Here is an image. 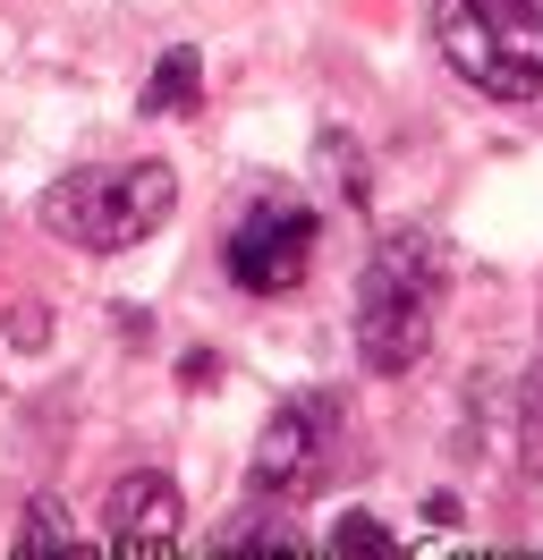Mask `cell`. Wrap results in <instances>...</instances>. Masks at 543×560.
Listing matches in <instances>:
<instances>
[{"instance_id":"cell-8","label":"cell","mask_w":543,"mask_h":560,"mask_svg":"<svg viewBox=\"0 0 543 560\" xmlns=\"http://www.w3.org/2000/svg\"><path fill=\"white\" fill-rule=\"evenodd\" d=\"M314 178H323L332 205H366V196H373V187H366V153H357L348 128H323V137H314Z\"/></svg>"},{"instance_id":"cell-1","label":"cell","mask_w":543,"mask_h":560,"mask_svg":"<svg viewBox=\"0 0 543 560\" xmlns=\"http://www.w3.org/2000/svg\"><path fill=\"white\" fill-rule=\"evenodd\" d=\"M434 306H441V246L425 230H382L357 280V357L373 374H416L434 349Z\"/></svg>"},{"instance_id":"cell-5","label":"cell","mask_w":543,"mask_h":560,"mask_svg":"<svg viewBox=\"0 0 543 560\" xmlns=\"http://www.w3.org/2000/svg\"><path fill=\"white\" fill-rule=\"evenodd\" d=\"M332 433H339V399H332V390H314V399H289V408L264 424L255 458H246V492H255V501H298V492L323 476V451H332Z\"/></svg>"},{"instance_id":"cell-2","label":"cell","mask_w":543,"mask_h":560,"mask_svg":"<svg viewBox=\"0 0 543 560\" xmlns=\"http://www.w3.org/2000/svg\"><path fill=\"white\" fill-rule=\"evenodd\" d=\"M441 60L493 103L543 94V0H434Z\"/></svg>"},{"instance_id":"cell-9","label":"cell","mask_w":543,"mask_h":560,"mask_svg":"<svg viewBox=\"0 0 543 560\" xmlns=\"http://www.w3.org/2000/svg\"><path fill=\"white\" fill-rule=\"evenodd\" d=\"M518 476H543V357L518 383Z\"/></svg>"},{"instance_id":"cell-11","label":"cell","mask_w":543,"mask_h":560,"mask_svg":"<svg viewBox=\"0 0 543 560\" xmlns=\"http://www.w3.org/2000/svg\"><path fill=\"white\" fill-rule=\"evenodd\" d=\"M332 552H366V560H391L400 552V535L373 518V510H348V518L332 526Z\"/></svg>"},{"instance_id":"cell-6","label":"cell","mask_w":543,"mask_h":560,"mask_svg":"<svg viewBox=\"0 0 543 560\" xmlns=\"http://www.w3.org/2000/svg\"><path fill=\"white\" fill-rule=\"evenodd\" d=\"M102 526H111V552H119V560H145V552H170V544H178L187 501H178V485H170L162 467H136V476L111 485Z\"/></svg>"},{"instance_id":"cell-12","label":"cell","mask_w":543,"mask_h":560,"mask_svg":"<svg viewBox=\"0 0 543 560\" xmlns=\"http://www.w3.org/2000/svg\"><path fill=\"white\" fill-rule=\"evenodd\" d=\"M0 331L18 340V349H43L51 331H43V306H0Z\"/></svg>"},{"instance_id":"cell-10","label":"cell","mask_w":543,"mask_h":560,"mask_svg":"<svg viewBox=\"0 0 543 560\" xmlns=\"http://www.w3.org/2000/svg\"><path fill=\"white\" fill-rule=\"evenodd\" d=\"M18 552H34V560H60V552H77V526H68V510L43 492L26 510V535H18Z\"/></svg>"},{"instance_id":"cell-3","label":"cell","mask_w":543,"mask_h":560,"mask_svg":"<svg viewBox=\"0 0 543 560\" xmlns=\"http://www.w3.org/2000/svg\"><path fill=\"white\" fill-rule=\"evenodd\" d=\"M170 212H178V171L170 162H128V171H68L43 196V230L94 246V255H119V246L153 238Z\"/></svg>"},{"instance_id":"cell-4","label":"cell","mask_w":543,"mask_h":560,"mask_svg":"<svg viewBox=\"0 0 543 560\" xmlns=\"http://www.w3.org/2000/svg\"><path fill=\"white\" fill-rule=\"evenodd\" d=\"M314 246H323V221H314L298 196H264V205H246V221L230 230V280L246 298H289V289L314 272Z\"/></svg>"},{"instance_id":"cell-7","label":"cell","mask_w":543,"mask_h":560,"mask_svg":"<svg viewBox=\"0 0 543 560\" xmlns=\"http://www.w3.org/2000/svg\"><path fill=\"white\" fill-rule=\"evenodd\" d=\"M196 94H204V60L178 43V51H162V60H153V77H145L136 110H145V119H178V110H196Z\"/></svg>"}]
</instances>
